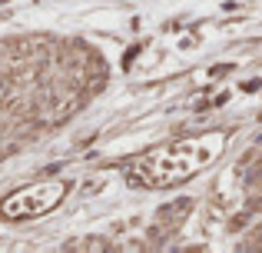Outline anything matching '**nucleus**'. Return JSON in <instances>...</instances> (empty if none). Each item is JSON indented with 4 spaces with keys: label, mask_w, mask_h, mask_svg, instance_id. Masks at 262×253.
Listing matches in <instances>:
<instances>
[{
    "label": "nucleus",
    "mask_w": 262,
    "mask_h": 253,
    "mask_svg": "<svg viewBox=\"0 0 262 253\" xmlns=\"http://www.w3.org/2000/svg\"><path fill=\"white\" fill-rule=\"evenodd\" d=\"M67 183L63 180H47V183H33V187H24L17 193L4 197L0 203V213L7 220H30V217H40V213H50L60 200L67 197Z\"/></svg>",
    "instance_id": "obj_1"
}]
</instances>
